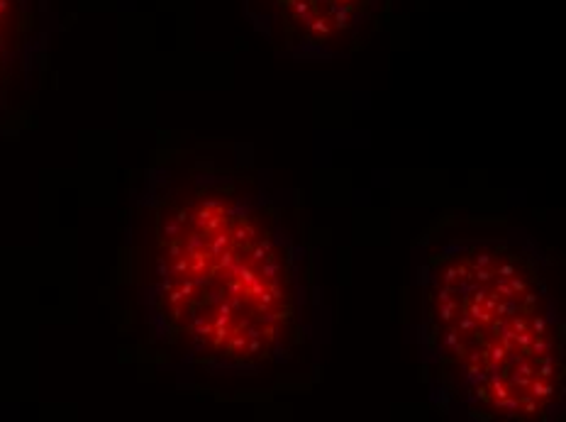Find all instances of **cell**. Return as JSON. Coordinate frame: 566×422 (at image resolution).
<instances>
[{
	"instance_id": "obj_1",
	"label": "cell",
	"mask_w": 566,
	"mask_h": 422,
	"mask_svg": "<svg viewBox=\"0 0 566 422\" xmlns=\"http://www.w3.org/2000/svg\"><path fill=\"white\" fill-rule=\"evenodd\" d=\"M427 356L471 417L537 420L561 400V324L537 261L512 240H461L427 278Z\"/></svg>"
},
{
	"instance_id": "obj_2",
	"label": "cell",
	"mask_w": 566,
	"mask_h": 422,
	"mask_svg": "<svg viewBox=\"0 0 566 422\" xmlns=\"http://www.w3.org/2000/svg\"><path fill=\"white\" fill-rule=\"evenodd\" d=\"M183 217L179 268L191 335L220 361H264L290 337L298 296L276 217L232 185L200 196Z\"/></svg>"
},
{
	"instance_id": "obj_3",
	"label": "cell",
	"mask_w": 566,
	"mask_h": 422,
	"mask_svg": "<svg viewBox=\"0 0 566 422\" xmlns=\"http://www.w3.org/2000/svg\"><path fill=\"white\" fill-rule=\"evenodd\" d=\"M295 3H300L303 5L305 3V8H308V22H313V13H318V17H315V22L318 25H322V27L327 29L332 27V25H342V5H352L354 0H295Z\"/></svg>"
}]
</instances>
